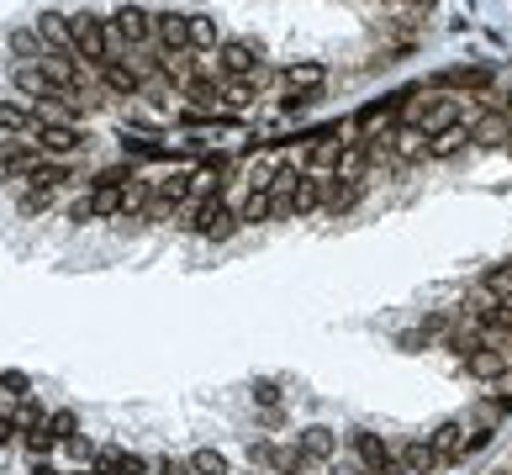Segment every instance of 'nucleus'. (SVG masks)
<instances>
[{"instance_id":"nucleus-1","label":"nucleus","mask_w":512,"mask_h":475,"mask_svg":"<svg viewBox=\"0 0 512 475\" xmlns=\"http://www.w3.org/2000/svg\"><path fill=\"white\" fill-rule=\"evenodd\" d=\"M69 27H74V59L85 63V69H101V63L117 59V53H111V32H106L101 16H91V11H69Z\"/></svg>"},{"instance_id":"nucleus-2","label":"nucleus","mask_w":512,"mask_h":475,"mask_svg":"<svg viewBox=\"0 0 512 475\" xmlns=\"http://www.w3.org/2000/svg\"><path fill=\"white\" fill-rule=\"evenodd\" d=\"M407 122L422 127L428 138H439V132H449V127L465 122V106H459L454 95H422V90H418V100L407 106Z\"/></svg>"},{"instance_id":"nucleus-3","label":"nucleus","mask_w":512,"mask_h":475,"mask_svg":"<svg viewBox=\"0 0 512 475\" xmlns=\"http://www.w3.org/2000/svg\"><path fill=\"white\" fill-rule=\"evenodd\" d=\"M106 32H111V53L121 59L127 48L153 43V11H143V5H121V11L106 16Z\"/></svg>"},{"instance_id":"nucleus-4","label":"nucleus","mask_w":512,"mask_h":475,"mask_svg":"<svg viewBox=\"0 0 512 475\" xmlns=\"http://www.w3.org/2000/svg\"><path fill=\"white\" fill-rule=\"evenodd\" d=\"M185 227L201 233V238H227V233L238 227V212H233L222 195H207V201H196V206L185 212Z\"/></svg>"},{"instance_id":"nucleus-5","label":"nucleus","mask_w":512,"mask_h":475,"mask_svg":"<svg viewBox=\"0 0 512 475\" xmlns=\"http://www.w3.org/2000/svg\"><path fill=\"white\" fill-rule=\"evenodd\" d=\"M217 69H222L227 80H254V74L265 69V48H259V43L233 37V43H222V48H217Z\"/></svg>"},{"instance_id":"nucleus-6","label":"nucleus","mask_w":512,"mask_h":475,"mask_svg":"<svg viewBox=\"0 0 512 475\" xmlns=\"http://www.w3.org/2000/svg\"><path fill=\"white\" fill-rule=\"evenodd\" d=\"M80 143H85V132H80L74 122H43L37 132H32V148H37L43 158H69Z\"/></svg>"},{"instance_id":"nucleus-7","label":"nucleus","mask_w":512,"mask_h":475,"mask_svg":"<svg viewBox=\"0 0 512 475\" xmlns=\"http://www.w3.org/2000/svg\"><path fill=\"white\" fill-rule=\"evenodd\" d=\"M159 53H190V11H153Z\"/></svg>"},{"instance_id":"nucleus-8","label":"nucleus","mask_w":512,"mask_h":475,"mask_svg":"<svg viewBox=\"0 0 512 475\" xmlns=\"http://www.w3.org/2000/svg\"><path fill=\"white\" fill-rule=\"evenodd\" d=\"M280 80H285V90H291V100H312V95L323 90V80H328V69L317 59H306V63H285L280 69Z\"/></svg>"},{"instance_id":"nucleus-9","label":"nucleus","mask_w":512,"mask_h":475,"mask_svg":"<svg viewBox=\"0 0 512 475\" xmlns=\"http://www.w3.org/2000/svg\"><path fill=\"white\" fill-rule=\"evenodd\" d=\"M343 148H349V143H343V138H338V132H317V138H312V148H306V175H333V169H338V158H343Z\"/></svg>"},{"instance_id":"nucleus-10","label":"nucleus","mask_w":512,"mask_h":475,"mask_svg":"<svg viewBox=\"0 0 512 475\" xmlns=\"http://www.w3.org/2000/svg\"><path fill=\"white\" fill-rule=\"evenodd\" d=\"M32 32L43 37V48H48V53H74V27H69V16H63V11H43Z\"/></svg>"},{"instance_id":"nucleus-11","label":"nucleus","mask_w":512,"mask_h":475,"mask_svg":"<svg viewBox=\"0 0 512 475\" xmlns=\"http://www.w3.org/2000/svg\"><path fill=\"white\" fill-rule=\"evenodd\" d=\"M465 370H470L476 380H486V385H491V380L502 375V370H512V365H507V348H497V344L470 348V354H465Z\"/></svg>"},{"instance_id":"nucleus-12","label":"nucleus","mask_w":512,"mask_h":475,"mask_svg":"<svg viewBox=\"0 0 512 475\" xmlns=\"http://www.w3.org/2000/svg\"><path fill=\"white\" fill-rule=\"evenodd\" d=\"M323 206V175H306L291 185V195H285V217H306V212H317Z\"/></svg>"},{"instance_id":"nucleus-13","label":"nucleus","mask_w":512,"mask_h":475,"mask_svg":"<svg viewBox=\"0 0 512 475\" xmlns=\"http://www.w3.org/2000/svg\"><path fill=\"white\" fill-rule=\"evenodd\" d=\"M512 138V122L502 111H476V122H470V143H486V148H507Z\"/></svg>"},{"instance_id":"nucleus-14","label":"nucleus","mask_w":512,"mask_h":475,"mask_svg":"<svg viewBox=\"0 0 512 475\" xmlns=\"http://www.w3.org/2000/svg\"><path fill=\"white\" fill-rule=\"evenodd\" d=\"M396 465H401L407 475H433L439 465H444V454H439L433 443L418 439V443H401V449H396Z\"/></svg>"},{"instance_id":"nucleus-15","label":"nucleus","mask_w":512,"mask_h":475,"mask_svg":"<svg viewBox=\"0 0 512 475\" xmlns=\"http://www.w3.org/2000/svg\"><path fill=\"white\" fill-rule=\"evenodd\" d=\"M470 328H476V333H491V338H512V301L507 307H502V301L476 307V312H470Z\"/></svg>"},{"instance_id":"nucleus-16","label":"nucleus","mask_w":512,"mask_h":475,"mask_svg":"<svg viewBox=\"0 0 512 475\" xmlns=\"http://www.w3.org/2000/svg\"><path fill=\"white\" fill-rule=\"evenodd\" d=\"M95 74H101V85H106V90H117V95H143V74H138V69H132L127 59L101 63Z\"/></svg>"},{"instance_id":"nucleus-17","label":"nucleus","mask_w":512,"mask_h":475,"mask_svg":"<svg viewBox=\"0 0 512 475\" xmlns=\"http://www.w3.org/2000/svg\"><path fill=\"white\" fill-rule=\"evenodd\" d=\"M91 222H106V217H127V185H91Z\"/></svg>"},{"instance_id":"nucleus-18","label":"nucleus","mask_w":512,"mask_h":475,"mask_svg":"<svg viewBox=\"0 0 512 475\" xmlns=\"http://www.w3.org/2000/svg\"><path fill=\"white\" fill-rule=\"evenodd\" d=\"M280 169H285V158L275 154V148H265V154L248 158V169H243V180H248V190H275V180H280Z\"/></svg>"},{"instance_id":"nucleus-19","label":"nucleus","mask_w":512,"mask_h":475,"mask_svg":"<svg viewBox=\"0 0 512 475\" xmlns=\"http://www.w3.org/2000/svg\"><path fill=\"white\" fill-rule=\"evenodd\" d=\"M185 100H190V111H201V117H222V111H217V106H222V85L207 80V74L185 80Z\"/></svg>"},{"instance_id":"nucleus-20","label":"nucleus","mask_w":512,"mask_h":475,"mask_svg":"<svg viewBox=\"0 0 512 475\" xmlns=\"http://www.w3.org/2000/svg\"><path fill=\"white\" fill-rule=\"evenodd\" d=\"M37 111H32V106H22V100H0V132H5V138H32V132H37Z\"/></svg>"},{"instance_id":"nucleus-21","label":"nucleus","mask_w":512,"mask_h":475,"mask_svg":"<svg viewBox=\"0 0 512 475\" xmlns=\"http://www.w3.org/2000/svg\"><path fill=\"white\" fill-rule=\"evenodd\" d=\"M296 449H302L312 465H323V460L338 454V433H333V428H302V433H296Z\"/></svg>"},{"instance_id":"nucleus-22","label":"nucleus","mask_w":512,"mask_h":475,"mask_svg":"<svg viewBox=\"0 0 512 475\" xmlns=\"http://www.w3.org/2000/svg\"><path fill=\"white\" fill-rule=\"evenodd\" d=\"M11 85H16L22 95H32V100L53 95V80L43 74V59H37V63H16V69H11Z\"/></svg>"},{"instance_id":"nucleus-23","label":"nucleus","mask_w":512,"mask_h":475,"mask_svg":"<svg viewBox=\"0 0 512 475\" xmlns=\"http://www.w3.org/2000/svg\"><path fill=\"white\" fill-rule=\"evenodd\" d=\"M370 169H375V154H370L364 143H349L333 175H338V180H360V185H364V180H370Z\"/></svg>"},{"instance_id":"nucleus-24","label":"nucleus","mask_w":512,"mask_h":475,"mask_svg":"<svg viewBox=\"0 0 512 475\" xmlns=\"http://www.w3.org/2000/svg\"><path fill=\"white\" fill-rule=\"evenodd\" d=\"M360 195H364V185L360 180H323V206L328 212H349V206H360Z\"/></svg>"},{"instance_id":"nucleus-25","label":"nucleus","mask_w":512,"mask_h":475,"mask_svg":"<svg viewBox=\"0 0 512 475\" xmlns=\"http://www.w3.org/2000/svg\"><path fill=\"white\" fill-rule=\"evenodd\" d=\"M270 217H285L280 195H270V190H248V201L238 206V222H270Z\"/></svg>"},{"instance_id":"nucleus-26","label":"nucleus","mask_w":512,"mask_h":475,"mask_svg":"<svg viewBox=\"0 0 512 475\" xmlns=\"http://www.w3.org/2000/svg\"><path fill=\"white\" fill-rule=\"evenodd\" d=\"M22 180H27L32 190H48V195H53V190H59L63 180H69V169H63L59 158H37V164H32Z\"/></svg>"},{"instance_id":"nucleus-27","label":"nucleus","mask_w":512,"mask_h":475,"mask_svg":"<svg viewBox=\"0 0 512 475\" xmlns=\"http://www.w3.org/2000/svg\"><path fill=\"white\" fill-rule=\"evenodd\" d=\"M354 454H360L364 470H381V465H391V460H396L381 433H354Z\"/></svg>"},{"instance_id":"nucleus-28","label":"nucleus","mask_w":512,"mask_h":475,"mask_svg":"<svg viewBox=\"0 0 512 475\" xmlns=\"http://www.w3.org/2000/svg\"><path fill=\"white\" fill-rule=\"evenodd\" d=\"M95 470H101V475H143V460L111 443V449H101V454H95Z\"/></svg>"},{"instance_id":"nucleus-29","label":"nucleus","mask_w":512,"mask_h":475,"mask_svg":"<svg viewBox=\"0 0 512 475\" xmlns=\"http://www.w3.org/2000/svg\"><path fill=\"white\" fill-rule=\"evenodd\" d=\"M37 148H27V143H22V138H11V143H0V169H5V175H27L32 164H37Z\"/></svg>"},{"instance_id":"nucleus-30","label":"nucleus","mask_w":512,"mask_h":475,"mask_svg":"<svg viewBox=\"0 0 512 475\" xmlns=\"http://www.w3.org/2000/svg\"><path fill=\"white\" fill-rule=\"evenodd\" d=\"M481 296L507 307V301H512V264H491V270H486V275H481Z\"/></svg>"},{"instance_id":"nucleus-31","label":"nucleus","mask_w":512,"mask_h":475,"mask_svg":"<svg viewBox=\"0 0 512 475\" xmlns=\"http://www.w3.org/2000/svg\"><path fill=\"white\" fill-rule=\"evenodd\" d=\"M465 143H470V122H459V127H449V132H439V138H428V158H454Z\"/></svg>"},{"instance_id":"nucleus-32","label":"nucleus","mask_w":512,"mask_h":475,"mask_svg":"<svg viewBox=\"0 0 512 475\" xmlns=\"http://www.w3.org/2000/svg\"><path fill=\"white\" fill-rule=\"evenodd\" d=\"M459 439H465V423H459V417H449V423H439V428L428 433V443H433V449H439L444 460H454V454H459Z\"/></svg>"},{"instance_id":"nucleus-33","label":"nucleus","mask_w":512,"mask_h":475,"mask_svg":"<svg viewBox=\"0 0 512 475\" xmlns=\"http://www.w3.org/2000/svg\"><path fill=\"white\" fill-rule=\"evenodd\" d=\"M5 43H11V53H16L22 63H37L43 53H48V48H43V37H37L32 27H16L11 37H5Z\"/></svg>"},{"instance_id":"nucleus-34","label":"nucleus","mask_w":512,"mask_h":475,"mask_svg":"<svg viewBox=\"0 0 512 475\" xmlns=\"http://www.w3.org/2000/svg\"><path fill=\"white\" fill-rule=\"evenodd\" d=\"M439 85H444V90H486L491 74H486V69H449V74H439Z\"/></svg>"},{"instance_id":"nucleus-35","label":"nucleus","mask_w":512,"mask_h":475,"mask_svg":"<svg viewBox=\"0 0 512 475\" xmlns=\"http://www.w3.org/2000/svg\"><path fill=\"white\" fill-rule=\"evenodd\" d=\"M121 154H127V158H164L169 148H164L159 138H143V132L132 138V132H127V138H121Z\"/></svg>"},{"instance_id":"nucleus-36","label":"nucleus","mask_w":512,"mask_h":475,"mask_svg":"<svg viewBox=\"0 0 512 475\" xmlns=\"http://www.w3.org/2000/svg\"><path fill=\"white\" fill-rule=\"evenodd\" d=\"M190 48H217V22L207 11H190Z\"/></svg>"},{"instance_id":"nucleus-37","label":"nucleus","mask_w":512,"mask_h":475,"mask_svg":"<svg viewBox=\"0 0 512 475\" xmlns=\"http://www.w3.org/2000/svg\"><path fill=\"white\" fill-rule=\"evenodd\" d=\"M22 443H27L32 454H37V460H48V454H53V433H48V423H32V428H22Z\"/></svg>"},{"instance_id":"nucleus-38","label":"nucleus","mask_w":512,"mask_h":475,"mask_svg":"<svg viewBox=\"0 0 512 475\" xmlns=\"http://www.w3.org/2000/svg\"><path fill=\"white\" fill-rule=\"evenodd\" d=\"M248 100H254V80H227V85H222V106H227V111H243Z\"/></svg>"},{"instance_id":"nucleus-39","label":"nucleus","mask_w":512,"mask_h":475,"mask_svg":"<svg viewBox=\"0 0 512 475\" xmlns=\"http://www.w3.org/2000/svg\"><path fill=\"white\" fill-rule=\"evenodd\" d=\"M190 475H227V460L217 449H196L190 454Z\"/></svg>"},{"instance_id":"nucleus-40","label":"nucleus","mask_w":512,"mask_h":475,"mask_svg":"<svg viewBox=\"0 0 512 475\" xmlns=\"http://www.w3.org/2000/svg\"><path fill=\"white\" fill-rule=\"evenodd\" d=\"M48 433H53L59 443L80 439V423H74V412H53V417H48Z\"/></svg>"},{"instance_id":"nucleus-41","label":"nucleus","mask_w":512,"mask_h":475,"mask_svg":"<svg viewBox=\"0 0 512 475\" xmlns=\"http://www.w3.org/2000/svg\"><path fill=\"white\" fill-rule=\"evenodd\" d=\"M486 443H491V433H486V428H470V423H465V439H459V454H454V460H470V454H481Z\"/></svg>"},{"instance_id":"nucleus-42","label":"nucleus","mask_w":512,"mask_h":475,"mask_svg":"<svg viewBox=\"0 0 512 475\" xmlns=\"http://www.w3.org/2000/svg\"><path fill=\"white\" fill-rule=\"evenodd\" d=\"M491 407H497V412H512V370H502V375L491 380Z\"/></svg>"},{"instance_id":"nucleus-43","label":"nucleus","mask_w":512,"mask_h":475,"mask_svg":"<svg viewBox=\"0 0 512 475\" xmlns=\"http://www.w3.org/2000/svg\"><path fill=\"white\" fill-rule=\"evenodd\" d=\"M48 206H53V195H48V190H27V195H22V212H27V217L48 212Z\"/></svg>"},{"instance_id":"nucleus-44","label":"nucleus","mask_w":512,"mask_h":475,"mask_svg":"<svg viewBox=\"0 0 512 475\" xmlns=\"http://www.w3.org/2000/svg\"><path fill=\"white\" fill-rule=\"evenodd\" d=\"M0 391H5V396H22V402H27V375H22V370H5V375H0Z\"/></svg>"},{"instance_id":"nucleus-45","label":"nucleus","mask_w":512,"mask_h":475,"mask_svg":"<svg viewBox=\"0 0 512 475\" xmlns=\"http://www.w3.org/2000/svg\"><path fill=\"white\" fill-rule=\"evenodd\" d=\"M254 402H259V407H280V391H275V385H270V380H265V385H254Z\"/></svg>"},{"instance_id":"nucleus-46","label":"nucleus","mask_w":512,"mask_h":475,"mask_svg":"<svg viewBox=\"0 0 512 475\" xmlns=\"http://www.w3.org/2000/svg\"><path fill=\"white\" fill-rule=\"evenodd\" d=\"M360 475H407V470H401V465L391 460V465H381V470H360Z\"/></svg>"},{"instance_id":"nucleus-47","label":"nucleus","mask_w":512,"mask_h":475,"mask_svg":"<svg viewBox=\"0 0 512 475\" xmlns=\"http://www.w3.org/2000/svg\"><path fill=\"white\" fill-rule=\"evenodd\" d=\"M27 475H59V470H53V465H48V460H37V465H32Z\"/></svg>"},{"instance_id":"nucleus-48","label":"nucleus","mask_w":512,"mask_h":475,"mask_svg":"<svg viewBox=\"0 0 512 475\" xmlns=\"http://www.w3.org/2000/svg\"><path fill=\"white\" fill-rule=\"evenodd\" d=\"M502 117H507V122H512V90L502 95Z\"/></svg>"},{"instance_id":"nucleus-49","label":"nucleus","mask_w":512,"mask_h":475,"mask_svg":"<svg viewBox=\"0 0 512 475\" xmlns=\"http://www.w3.org/2000/svg\"><path fill=\"white\" fill-rule=\"evenodd\" d=\"M74 475H101V470H91V465H85V470H74Z\"/></svg>"},{"instance_id":"nucleus-50","label":"nucleus","mask_w":512,"mask_h":475,"mask_svg":"<svg viewBox=\"0 0 512 475\" xmlns=\"http://www.w3.org/2000/svg\"><path fill=\"white\" fill-rule=\"evenodd\" d=\"M412 5H433V0H412Z\"/></svg>"},{"instance_id":"nucleus-51","label":"nucleus","mask_w":512,"mask_h":475,"mask_svg":"<svg viewBox=\"0 0 512 475\" xmlns=\"http://www.w3.org/2000/svg\"><path fill=\"white\" fill-rule=\"evenodd\" d=\"M497 475H507V470H497Z\"/></svg>"}]
</instances>
